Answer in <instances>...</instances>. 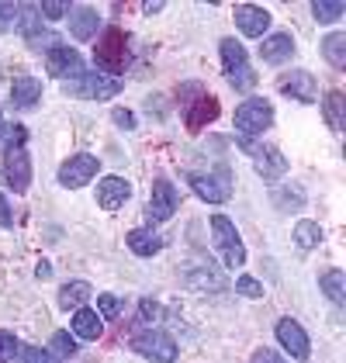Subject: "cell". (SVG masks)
I'll return each mask as SVG.
<instances>
[{
	"mask_svg": "<svg viewBox=\"0 0 346 363\" xmlns=\"http://www.w3.org/2000/svg\"><path fill=\"white\" fill-rule=\"evenodd\" d=\"M25 142H28V128L14 125L11 139L4 145V180L14 187V194H25L31 187V160L25 152Z\"/></svg>",
	"mask_w": 346,
	"mask_h": 363,
	"instance_id": "cell-1",
	"label": "cell"
},
{
	"mask_svg": "<svg viewBox=\"0 0 346 363\" xmlns=\"http://www.w3.org/2000/svg\"><path fill=\"white\" fill-rule=\"evenodd\" d=\"M274 125V108L267 97H250L235 108V128L242 132V139L250 142L253 135H263Z\"/></svg>",
	"mask_w": 346,
	"mask_h": 363,
	"instance_id": "cell-2",
	"label": "cell"
},
{
	"mask_svg": "<svg viewBox=\"0 0 346 363\" xmlns=\"http://www.w3.org/2000/svg\"><path fill=\"white\" fill-rule=\"evenodd\" d=\"M222 66H225V77L235 90H253L257 86V73L246 59V49L235 42V38H222Z\"/></svg>",
	"mask_w": 346,
	"mask_h": 363,
	"instance_id": "cell-3",
	"label": "cell"
},
{
	"mask_svg": "<svg viewBox=\"0 0 346 363\" xmlns=\"http://www.w3.org/2000/svg\"><path fill=\"white\" fill-rule=\"evenodd\" d=\"M128 346H132L139 357H145V360H152V363L177 360V342H173L163 329H139V333L128 339Z\"/></svg>",
	"mask_w": 346,
	"mask_h": 363,
	"instance_id": "cell-4",
	"label": "cell"
},
{
	"mask_svg": "<svg viewBox=\"0 0 346 363\" xmlns=\"http://www.w3.org/2000/svg\"><path fill=\"white\" fill-rule=\"evenodd\" d=\"M66 94H69V97H84V101H108V97L121 94V80L94 69V73H80L77 80H69V84H66Z\"/></svg>",
	"mask_w": 346,
	"mask_h": 363,
	"instance_id": "cell-5",
	"label": "cell"
},
{
	"mask_svg": "<svg viewBox=\"0 0 346 363\" xmlns=\"http://www.w3.org/2000/svg\"><path fill=\"white\" fill-rule=\"evenodd\" d=\"M211 232H215V246L222 252L225 267H229V270H239V267L246 263V246H242L235 225H232L225 215H211Z\"/></svg>",
	"mask_w": 346,
	"mask_h": 363,
	"instance_id": "cell-6",
	"label": "cell"
},
{
	"mask_svg": "<svg viewBox=\"0 0 346 363\" xmlns=\"http://www.w3.org/2000/svg\"><path fill=\"white\" fill-rule=\"evenodd\" d=\"M94 59H97V66H101V69H108V77L118 73V69H125V62H128V38H125V31L121 28L104 31V35L97 38Z\"/></svg>",
	"mask_w": 346,
	"mask_h": 363,
	"instance_id": "cell-7",
	"label": "cell"
},
{
	"mask_svg": "<svg viewBox=\"0 0 346 363\" xmlns=\"http://www.w3.org/2000/svg\"><path fill=\"white\" fill-rule=\"evenodd\" d=\"M242 145V152L246 156H253V167L263 180H277V177H284L288 173V160H284V152L281 149H274V145H257V142H239Z\"/></svg>",
	"mask_w": 346,
	"mask_h": 363,
	"instance_id": "cell-8",
	"label": "cell"
},
{
	"mask_svg": "<svg viewBox=\"0 0 346 363\" xmlns=\"http://www.w3.org/2000/svg\"><path fill=\"white\" fill-rule=\"evenodd\" d=\"M187 184L194 187V194L208 201V204H225L232 197V177L229 169H218L215 177L211 173H191L187 177Z\"/></svg>",
	"mask_w": 346,
	"mask_h": 363,
	"instance_id": "cell-9",
	"label": "cell"
},
{
	"mask_svg": "<svg viewBox=\"0 0 346 363\" xmlns=\"http://www.w3.org/2000/svg\"><path fill=\"white\" fill-rule=\"evenodd\" d=\"M177 204H180V194L167 177H156L152 180V194H149V222H170L177 215Z\"/></svg>",
	"mask_w": 346,
	"mask_h": 363,
	"instance_id": "cell-10",
	"label": "cell"
},
{
	"mask_svg": "<svg viewBox=\"0 0 346 363\" xmlns=\"http://www.w3.org/2000/svg\"><path fill=\"white\" fill-rule=\"evenodd\" d=\"M97 156H90V152H80V156H69L62 167H59V184L66 187V191H77V187H84L90 184V177L97 173Z\"/></svg>",
	"mask_w": 346,
	"mask_h": 363,
	"instance_id": "cell-11",
	"label": "cell"
},
{
	"mask_svg": "<svg viewBox=\"0 0 346 363\" xmlns=\"http://www.w3.org/2000/svg\"><path fill=\"white\" fill-rule=\"evenodd\" d=\"M277 342H281L298 363H308V357H312L308 333H305L294 318H281V322H277Z\"/></svg>",
	"mask_w": 346,
	"mask_h": 363,
	"instance_id": "cell-12",
	"label": "cell"
},
{
	"mask_svg": "<svg viewBox=\"0 0 346 363\" xmlns=\"http://www.w3.org/2000/svg\"><path fill=\"white\" fill-rule=\"evenodd\" d=\"M45 69H49L52 77H59V80H66V77H80V73H84V62H80V52H77V49L56 42V45L45 52Z\"/></svg>",
	"mask_w": 346,
	"mask_h": 363,
	"instance_id": "cell-13",
	"label": "cell"
},
{
	"mask_svg": "<svg viewBox=\"0 0 346 363\" xmlns=\"http://www.w3.org/2000/svg\"><path fill=\"white\" fill-rule=\"evenodd\" d=\"M277 90L294 97V101H301V104H312L316 101V77L308 69H291L277 80Z\"/></svg>",
	"mask_w": 346,
	"mask_h": 363,
	"instance_id": "cell-14",
	"label": "cell"
},
{
	"mask_svg": "<svg viewBox=\"0 0 346 363\" xmlns=\"http://www.w3.org/2000/svg\"><path fill=\"white\" fill-rule=\"evenodd\" d=\"M128 197H132V184L121 180V177H104V180L97 184V204H101L104 211H118Z\"/></svg>",
	"mask_w": 346,
	"mask_h": 363,
	"instance_id": "cell-15",
	"label": "cell"
},
{
	"mask_svg": "<svg viewBox=\"0 0 346 363\" xmlns=\"http://www.w3.org/2000/svg\"><path fill=\"white\" fill-rule=\"evenodd\" d=\"M235 25L250 38H263V31L270 28V14L263 7H257V4H239L235 7Z\"/></svg>",
	"mask_w": 346,
	"mask_h": 363,
	"instance_id": "cell-16",
	"label": "cell"
},
{
	"mask_svg": "<svg viewBox=\"0 0 346 363\" xmlns=\"http://www.w3.org/2000/svg\"><path fill=\"white\" fill-rule=\"evenodd\" d=\"M97 25H101V18H97V11L94 7H73L69 11V31H73V38H80V42H90L94 35H97Z\"/></svg>",
	"mask_w": 346,
	"mask_h": 363,
	"instance_id": "cell-17",
	"label": "cell"
},
{
	"mask_svg": "<svg viewBox=\"0 0 346 363\" xmlns=\"http://www.w3.org/2000/svg\"><path fill=\"white\" fill-rule=\"evenodd\" d=\"M38 97H42V84L31 73H18L14 84H11V104L14 108H31V104H38Z\"/></svg>",
	"mask_w": 346,
	"mask_h": 363,
	"instance_id": "cell-18",
	"label": "cell"
},
{
	"mask_svg": "<svg viewBox=\"0 0 346 363\" xmlns=\"http://www.w3.org/2000/svg\"><path fill=\"white\" fill-rule=\"evenodd\" d=\"M291 56H294V38H291V35H270V38H263V45H260V59L270 62V66H281V62H288Z\"/></svg>",
	"mask_w": 346,
	"mask_h": 363,
	"instance_id": "cell-19",
	"label": "cell"
},
{
	"mask_svg": "<svg viewBox=\"0 0 346 363\" xmlns=\"http://www.w3.org/2000/svg\"><path fill=\"white\" fill-rule=\"evenodd\" d=\"M218 118V101L215 97H198L187 114H184V125H187V132H201L208 121H215Z\"/></svg>",
	"mask_w": 346,
	"mask_h": 363,
	"instance_id": "cell-20",
	"label": "cell"
},
{
	"mask_svg": "<svg viewBox=\"0 0 346 363\" xmlns=\"http://www.w3.org/2000/svg\"><path fill=\"white\" fill-rule=\"evenodd\" d=\"M94 298V291H90V284L86 280H69V284H62V291H59V308H73V311H80Z\"/></svg>",
	"mask_w": 346,
	"mask_h": 363,
	"instance_id": "cell-21",
	"label": "cell"
},
{
	"mask_svg": "<svg viewBox=\"0 0 346 363\" xmlns=\"http://www.w3.org/2000/svg\"><path fill=\"white\" fill-rule=\"evenodd\" d=\"M101 333H104V318L94 308H80L73 315V335H80V339H101Z\"/></svg>",
	"mask_w": 346,
	"mask_h": 363,
	"instance_id": "cell-22",
	"label": "cell"
},
{
	"mask_svg": "<svg viewBox=\"0 0 346 363\" xmlns=\"http://www.w3.org/2000/svg\"><path fill=\"white\" fill-rule=\"evenodd\" d=\"M42 14H38V4H21V7H14V28L21 31L25 38H38L42 35V21H38Z\"/></svg>",
	"mask_w": 346,
	"mask_h": 363,
	"instance_id": "cell-23",
	"label": "cell"
},
{
	"mask_svg": "<svg viewBox=\"0 0 346 363\" xmlns=\"http://www.w3.org/2000/svg\"><path fill=\"white\" fill-rule=\"evenodd\" d=\"M128 250L135 252V256H156V252L163 250V239L152 232V228H135V232H128Z\"/></svg>",
	"mask_w": 346,
	"mask_h": 363,
	"instance_id": "cell-24",
	"label": "cell"
},
{
	"mask_svg": "<svg viewBox=\"0 0 346 363\" xmlns=\"http://www.w3.org/2000/svg\"><path fill=\"white\" fill-rule=\"evenodd\" d=\"M318 287L325 291V298H329L333 305H346V274L343 270H325V274L318 277Z\"/></svg>",
	"mask_w": 346,
	"mask_h": 363,
	"instance_id": "cell-25",
	"label": "cell"
},
{
	"mask_svg": "<svg viewBox=\"0 0 346 363\" xmlns=\"http://www.w3.org/2000/svg\"><path fill=\"white\" fill-rule=\"evenodd\" d=\"M322 111H325V121H329L333 132H343L346 128V104H343V94H340V90H329V94H325Z\"/></svg>",
	"mask_w": 346,
	"mask_h": 363,
	"instance_id": "cell-26",
	"label": "cell"
},
{
	"mask_svg": "<svg viewBox=\"0 0 346 363\" xmlns=\"http://www.w3.org/2000/svg\"><path fill=\"white\" fill-rule=\"evenodd\" d=\"M322 56L329 59V66L343 69L346 66V35L343 31H333V35L322 38Z\"/></svg>",
	"mask_w": 346,
	"mask_h": 363,
	"instance_id": "cell-27",
	"label": "cell"
},
{
	"mask_svg": "<svg viewBox=\"0 0 346 363\" xmlns=\"http://www.w3.org/2000/svg\"><path fill=\"white\" fill-rule=\"evenodd\" d=\"M187 284L191 287H208V291H225V277L211 267V263H204V267H198V270H191V277H187Z\"/></svg>",
	"mask_w": 346,
	"mask_h": 363,
	"instance_id": "cell-28",
	"label": "cell"
},
{
	"mask_svg": "<svg viewBox=\"0 0 346 363\" xmlns=\"http://www.w3.org/2000/svg\"><path fill=\"white\" fill-rule=\"evenodd\" d=\"M343 11H346L343 0H316V4H312V14H316L318 25H333V21H340Z\"/></svg>",
	"mask_w": 346,
	"mask_h": 363,
	"instance_id": "cell-29",
	"label": "cell"
},
{
	"mask_svg": "<svg viewBox=\"0 0 346 363\" xmlns=\"http://www.w3.org/2000/svg\"><path fill=\"white\" fill-rule=\"evenodd\" d=\"M294 242H298V250H316L322 242V228L316 222H298L294 225Z\"/></svg>",
	"mask_w": 346,
	"mask_h": 363,
	"instance_id": "cell-30",
	"label": "cell"
},
{
	"mask_svg": "<svg viewBox=\"0 0 346 363\" xmlns=\"http://www.w3.org/2000/svg\"><path fill=\"white\" fill-rule=\"evenodd\" d=\"M52 350H56V353H52V357H62V360H69V357H77V339H73V335L69 333H56L52 335Z\"/></svg>",
	"mask_w": 346,
	"mask_h": 363,
	"instance_id": "cell-31",
	"label": "cell"
},
{
	"mask_svg": "<svg viewBox=\"0 0 346 363\" xmlns=\"http://www.w3.org/2000/svg\"><path fill=\"white\" fill-rule=\"evenodd\" d=\"M18 350H21L18 335H14V333H7V329H0V363L14 360V357H18Z\"/></svg>",
	"mask_w": 346,
	"mask_h": 363,
	"instance_id": "cell-32",
	"label": "cell"
},
{
	"mask_svg": "<svg viewBox=\"0 0 346 363\" xmlns=\"http://www.w3.org/2000/svg\"><path fill=\"white\" fill-rule=\"evenodd\" d=\"M18 360L21 363H59L49 350H38V346H21L18 350Z\"/></svg>",
	"mask_w": 346,
	"mask_h": 363,
	"instance_id": "cell-33",
	"label": "cell"
},
{
	"mask_svg": "<svg viewBox=\"0 0 346 363\" xmlns=\"http://www.w3.org/2000/svg\"><path fill=\"white\" fill-rule=\"evenodd\" d=\"M97 308H101V318H118L121 315V301L115 294H97Z\"/></svg>",
	"mask_w": 346,
	"mask_h": 363,
	"instance_id": "cell-34",
	"label": "cell"
},
{
	"mask_svg": "<svg viewBox=\"0 0 346 363\" xmlns=\"http://www.w3.org/2000/svg\"><path fill=\"white\" fill-rule=\"evenodd\" d=\"M235 294H242V298H263V284L253 277H239L235 280Z\"/></svg>",
	"mask_w": 346,
	"mask_h": 363,
	"instance_id": "cell-35",
	"label": "cell"
},
{
	"mask_svg": "<svg viewBox=\"0 0 346 363\" xmlns=\"http://www.w3.org/2000/svg\"><path fill=\"white\" fill-rule=\"evenodd\" d=\"M250 363H288L281 353H274L270 346H260V350H253V357H250Z\"/></svg>",
	"mask_w": 346,
	"mask_h": 363,
	"instance_id": "cell-36",
	"label": "cell"
},
{
	"mask_svg": "<svg viewBox=\"0 0 346 363\" xmlns=\"http://www.w3.org/2000/svg\"><path fill=\"white\" fill-rule=\"evenodd\" d=\"M38 14H45L49 21H59V18H66V14H69V7H66V4H56V0H49V4H42V7H38Z\"/></svg>",
	"mask_w": 346,
	"mask_h": 363,
	"instance_id": "cell-37",
	"label": "cell"
},
{
	"mask_svg": "<svg viewBox=\"0 0 346 363\" xmlns=\"http://www.w3.org/2000/svg\"><path fill=\"white\" fill-rule=\"evenodd\" d=\"M139 311H143V318H145V322H152V318H160V315H163V308L156 305L152 298H145L143 305H139Z\"/></svg>",
	"mask_w": 346,
	"mask_h": 363,
	"instance_id": "cell-38",
	"label": "cell"
},
{
	"mask_svg": "<svg viewBox=\"0 0 346 363\" xmlns=\"http://www.w3.org/2000/svg\"><path fill=\"white\" fill-rule=\"evenodd\" d=\"M111 118H115V125H121V128H132V125H135V114L125 111V108H118Z\"/></svg>",
	"mask_w": 346,
	"mask_h": 363,
	"instance_id": "cell-39",
	"label": "cell"
},
{
	"mask_svg": "<svg viewBox=\"0 0 346 363\" xmlns=\"http://www.w3.org/2000/svg\"><path fill=\"white\" fill-rule=\"evenodd\" d=\"M0 225L7 228V225H14V215H11V204H7V197L0 194Z\"/></svg>",
	"mask_w": 346,
	"mask_h": 363,
	"instance_id": "cell-40",
	"label": "cell"
},
{
	"mask_svg": "<svg viewBox=\"0 0 346 363\" xmlns=\"http://www.w3.org/2000/svg\"><path fill=\"white\" fill-rule=\"evenodd\" d=\"M35 274H38V280H49V277H52V267H49L45 259H42V263L35 267Z\"/></svg>",
	"mask_w": 346,
	"mask_h": 363,
	"instance_id": "cell-41",
	"label": "cell"
},
{
	"mask_svg": "<svg viewBox=\"0 0 346 363\" xmlns=\"http://www.w3.org/2000/svg\"><path fill=\"white\" fill-rule=\"evenodd\" d=\"M0 132H4V118H0Z\"/></svg>",
	"mask_w": 346,
	"mask_h": 363,
	"instance_id": "cell-42",
	"label": "cell"
}]
</instances>
